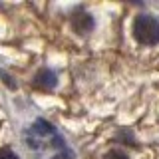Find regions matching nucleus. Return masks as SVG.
<instances>
[{"instance_id": "nucleus-1", "label": "nucleus", "mask_w": 159, "mask_h": 159, "mask_svg": "<svg viewBox=\"0 0 159 159\" xmlns=\"http://www.w3.org/2000/svg\"><path fill=\"white\" fill-rule=\"evenodd\" d=\"M133 36L143 46H155L159 42V22L149 14H139L133 20Z\"/></svg>"}, {"instance_id": "nucleus-2", "label": "nucleus", "mask_w": 159, "mask_h": 159, "mask_svg": "<svg viewBox=\"0 0 159 159\" xmlns=\"http://www.w3.org/2000/svg\"><path fill=\"white\" fill-rule=\"evenodd\" d=\"M70 24H72L74 32L76 34H88L93 30V18L89 16L88 12H84V10H78V12L72 14V20H70Z\"/></svg>"}, {"instance_id": "nucleus-3", "label": "nucleus", "mask_w": 159, "mask_h": 159, "mask_svg": "<svg viewBox=\"0 0 159 159\" xmlns=\"http://www.w3.org/2000/svg\"><path fill=\"white\" fill-rule=\"evenodd\" d=\"M34 88L40 89V92H52L54 88H56V84H58V78H56V74L52 72V70H48V68H44V70H40V72L34 76Z\"/></svg>"}, {"instance_id": "nucleus-4", "label": "nucleus", "mask_w": 159, "mask_h": 159, "mask_svg": "<svg viewBox=\"0 0 159 159\" xmlns=\"http://www.w3.org/2000/svg\"><path fill=\"white\" fill-rule=\"evenodd\" d=\"M32 131L38 133V135H54L56 129H54V125H52V123H48L46 119H38V121H34Z\"/></svg>"}, {"instance_id": "nucleus-5", "label": "nucleus", "mask_w": 159, "mask_h": 159, "mask_svg": "<svg viewBox=\"0 0 159 159\" xmlns=\"http://www.w3.org/2000/svg\"><path fill=\"white\" fill-rule=\"evenodd\" d=\"M0 159H18V155L10 147H0Z\"/></svg>"}, {"instance_id": "nucleus-6", "label": "nucleus", "mask_w": 159, "mask_h": 159, "mask_svg": "<svg viewBox=\"0 0 159 159\" xmlns=\"http://www.w3.org/2000/svg\"><path fill=\"white\" fill-rule=\"evenodd\" d=\"M0 78H2V82L6 84V86H8L10 89H14V88H16V82H12V76H8V74L4 72V70H0Z\"/></svg>"}, {"instance_id": "nucleus-7", "label": "nucleus", "mask_w": 159, "mask_h": 159, "mask_svg": "<svg viewBox=\"0 0 159 159\" xmlns=\"http://www.w3.org/2000/svg\"><path fill=\"white\" fill-rule=\"evenodd\" d=\"M106 159H127V155L123 151H117V149H113V151L106 153Z\"/></svg>"}, {"instance_id": "nucleus-8", "label": "nucleus", "mask_w": 159, "mask_h": 159, "mask_svg": "<svg viewBox=\"0 0 159 159\" xmlns=\"http://www.w3.org/2000/svg\"><path fill=\"white\" fill-rule=\"evenodd\" d=\"M54 159H72V153H66V151H64L62 155H58V157H54Z\"/></svg>"}]
</instances>
